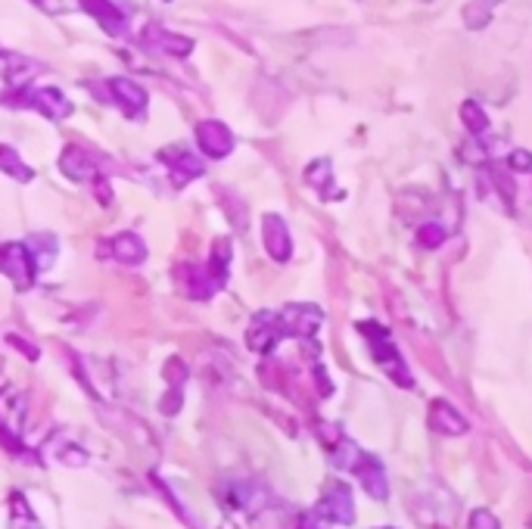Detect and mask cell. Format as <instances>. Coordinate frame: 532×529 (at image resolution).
Returning a JSON list of instances; mask_svg holds the SVG:
<instances>
[{
  "instance_id": "6da1fadb",
  "label": "cell",
  "mask_w": 532,
  "mask_h": 529,
  "mask_svg": "<svg viewBox=\"0 0 532 529\" xmlns=\"http://www.w3.org/2000/svg\"><path fill=\"white\" fill-rule=\"evenodd\" d=\"M228 262H231V240H218L209 265H184L178 268L181 287L187 290L190 299H209L215 296L224 284H228Z\"/></svg>"
},
{
  "instance_id": "7a4b0ae2",
  "label": "cell",
  "mask_w": 532,
  "mask_h": 529,
  "mask_svg": "<svg viewBox=\"0 0 532 529\" xmlns=\"http://www.w3.org/2000/svg\"><path fill=\"white\" fill-rule=\"evenodd\" d=\"M358 330H361V337L368 340V349H371V355H374L377 365L386 371V377L396 380L402 389H411V386H414V377L408 374L405 358H402V352L396 349V343H392L389 330L380 327V324H374V321L358 324Z\"/></svg>"
},
{
  "instance_id": "3957f363",
  "label": "cell",
  "mask_w": 532,
  "mask_h": 529,
  "mask_svg": "<svg viewBox=\"0 0 532 529\" xmlns=\"http://www.w3.org/2000/svg\"><path fill=\"white\" fill-rule=\"evenodd\" d=\"M0 271H4L10 281L16 284V290H28L35 284L38 274V262L28 243H7L0 249Z\"/></svg>"
},
{
  "instance_id": "277c9868",
  "label": "cell",
  "mask_w": 532,
  "mask_h": 529,
  "mask_svg": "<svg viewBox=\"0 0 532 529\" xmlns=\"http://www.w3.org/2000/svg\"><path fill=\"white\" fill-rule=\"evenodd\" d=\"M16 106H28V109H38V113L44 116V119H50V122H60V119H66V116H72V103L56 91V88H22L19 94H16Z\"/></svg>"
},
{
  "instance_id": "5b68a950",
  "label": "cell",
  "mask_w": 532,
  "mask_h": 529,
  "mask_svg": "<svg viewBox=\"0 0 532 529\" xmlns=\"http://www.w3.org/2000/svg\"><path fill=\"white\" fill-rule=\"evenodd\" d=\"M284 337H287V330H284V321H280V315L259 312L256 318H252L249 330H246V346L252 352H259V355H268Z\"/></svg>"
},
{
  "instance_id": "8992f818",
  "label": "cell",
  "mask_w": 532,
  "mask_h": 529,
  "mask_svg": "<svg viewBox=\"0 0 532 529\" xmlns=\"http://www.w3.org/2000/svg\"><path fill=\"white\" fill-rule=\"evenodd\" d=\"M327 523H340V526H349L355 523V498H352V489L346 483H333L324 498L318 501L315 508Z\"/></svg>"
},
{
  "instance_id": "52a82bcc",
  "label": "cell",
  "mask_w": 532,
  "mask_h": 529,
  "mask_svg": "<svg viewBox=\"0 0 532 529\" xmlns=\"http://www.w3.org/2000/svg\"><path fill=\"white\" fill-rule=\"evenodd\" d=\"M280 321H284L287 337H315L318 327L324 324V312L312 302H293L280 312Z\"/></svg>"
},
{
  "instance_id": "ba28073f",
  "label": "cell",
  "mask_w": 532,
  "mask_h": 529,
  "mask_svg": "<svg viewBox=\"0 0 532 529\" xmlns=\"http://www.w3.org/2000/svg\"><path fill=\"white\" fill-rule=\"evenodd\" d=\"M159 159L168 165V172H172V181H175L178 187L190 184L193 178H203V172H206L203 159L196 156V153H190V150H184V147H165V150L159 153Z\"/></svg>"
},
{
  "instance_id": "9c48e42d",
  "label": "cell",
  "mask_w": 532,
  "mask_h": 529,
  "mask_svg": "<svg viewBox=\"0 0 532 529\" xmlns=\"http://www.w3.org/2000/svg\"><path fill=\"white\" fill-rule=\"evenodd\" d=\"M352 473L358 477L361 489L368 492L371 498H377V501L389 498V480H386V470H383V464H380L374 455L361 452V455L355 458V464H352Z\"/></svg>"
},
{
  "instance_id": "30bf717a",
  "label": "cell",
  "mask_w": 532,
  "mask_h": 529,
  "mask_svg": "<svg viewBox=\"0 0 532 529\" xmlns=\"http://www.w3.org/2000/svg\"><path fill=\"white\" fill-rule=\"evenodd\" d=\"M78 4L100 22V29L106 35L122 38L128 32V16H125V10L119 4H112V0H78Z\"/></svg>"
},
{
  "instance_id": "8fae6325",
  "label": "cell",
  "mask_w": 532,
  "mask_h": 529,
  "mask_svg": "<svg viewBox=\"0 0 532 529\" xmlns=\"http://www.w3.org/2000/svg\"><path fill=\"white\" fill-rule=\"evenodd\" d=\"M196 141H200V150L212 159H224L234 150V134L228 125L221 122H200L196 125Z\"/></svg>"
},
{
  "instance_id": "7c38bea8",
  "label": "cell",
  "mask_w": 532,
  "mask_h": 529,
  "mask_svg": "<svg viewBox=\"0 0 532 529\" xmlns=\"http://www.w3.org/2000/svg\"><path fill=\"white\" fill-rule=\"evenodd\" d=\"M262 240H265V249H268V256L274 262H287L293 256V240H290V231L284 225V218L280 215H265L262 221Z\"/></svg>"
},
{
  "instance_id": "4fadbf2b",
  "label": "cell",
  "mask_w": 532,
  "mask_h": 529,
  "mask_svg": "<svg viewBox=\"0 0 532 529\" xmlns=\"http://www.w3.org/2000/svg\"><path fill=\"white\" fill-rule=\"evenodd\" d=\"M430 427L442 436H464L467 433V417L445 399H436L430 405Z\"/></svg>"
},
{
  "instance_id": "5bb4252c",
  "label": "cell",
  "mask_w": 532,
  "mask_h": 529,
  "mask_svg": "<svg viewBox=\"0 0 532 529\" xmlns=\"http://www.w3.org/2000/svg\"><path fill=\"white\" fill-rule=\"evenodd\" d=\"M109 94L125 109V116H140L147 109V91L131 78H112L109 81Z\"/></svg>"
},
{
  "instance_id": "9a60e30c",
  "label": "cell",
  "mask_w": 532,
  "mask_h": 529,
  "mask_svg": "<svg viewBox=\"0 0 532 529\" xmlns=\"http://www.w3.org/2000/svg\"><path fill=\"white\" fill-rule=\"evenodd\" d=\"M144 44L153 50V53H165V57H187L193 50V41L184 38V35H172L168 29H159V25H150L144 32Z\"/></svg>"
},
{
  "instance_id": "2e32d148",
  "label": "cell",
  "mask_w": 532,
  "mask_h": 529,
  "mask_svg": "<svg viewBox=\"0 0 532 529\" xmlns=\"http://www.w3.org/2000/svg\"><path fill=\"white\" fill-rule=\"evenodd\" d=\"M60 169L72 181H91L97 178V159L78 147H66V153L60 156Z\"/></svg>"
},
{
  "instance_id": "e0dca14e",
  "label": "cell",
  "mask_w": 532,
  "mask_h": 529,
  "mask_svg": "<svg viewBox=\"0 0 532 529\" xmlns=\"http://www.w3.org/2000/svg\"><path fill=\"white\" fill-rule=\"evenodd\" d=\"M109 256L116 262H122V265H140L147 259V246L134 231H125V234H119L116 240L109 243Z\"/></svg>"
},
{
  "instance_id": "ac0fdd59",
  "label": "cell",
  "mask_w": 532,
  "mask_h": 529,
  "mask_svg": "<svg viewBox=\"0 0 532 529\" xmlns=\"http://www.w3.org/2000/svg\"><path fill=\"white\" fill-rule=\"evenodd\" d=\"M0 172L10 175L13 181H22V184L35 178V172L19 159V153L13 147H4V144H0Z\"/></svg>"
},
{
  "instance_id": "d6986e66",
  "label": "cell",
  "mask_w": 532,
  "mask_h": 529,
  "mask_svg": "<svg viewBox=\"0 0 532 529\" xmlns=\"http://www.w3.org/2000/svg\"><path fill=\"white\" fill-rule=\"evenodd\" d=\"M461 119H464V125L470 128L473 137H486V134H489V119H486V113H483V109L476 106L473 100H467V103L461 106Z\"/></svg>"
},
{
  "instance_id": "ffe728a7",
  "label": "cell",
  "mask_w": 532,
  "mask_h": 529,
  "mask_svg": "<svg viewBox=\"0 0 532 529\" xmlns=\"http://www.w3.org/2000/svg\"><path fill=\"white\" fill-rule=\"evenodd\" d=\"M305 178H308V184H312V187H318L321 193H324V197H330V162L327 159H318V162H312V165H308V172H305Z\"/></svg>"
},
{
  "instance_id": "44dd1931",
  "label": "cell",
  "mask_w": 532,
  "mask_h": 529,
  "mask_svg": "<svg viewBox=\"0 0 532 529\" xmlns=\"http://www.w3.org/2000/svg\"><path fill=\"white\" fill-rule=\"evenodd\" d=\"M445 234H448V231L439 225V221H427L424 228H417V243L427 246V249H436V246L445 240Z\"/></svg>"
},
{
  "instance_id": "7402d4cb",
  "label": "cell",
  "mask_w": 532,
  "mask_h": 529,
  "mask_svg": "<svg viewBox=\"0 0 532 529\" xmlns=\"http://www.w3.org/2000/svg\"><path fill=\"white\" fill-rule=\"evenodd\" d=\"M467 529H501V523H498V517H495L492 511L480 508V511H473V514H470Z\"/></svg>"
},
{
  "instance_id": "603a6c76",
  "label": "cell",
  "mask_w": 532,
  "mask_h": 529,
  "mask_svg": "<svg viewBox=\"0 0 532 529\" xmlns=\"http://www.w3.org/2000/svg\"><path fill=\"white\" fill-rule=\"evenodd\" d=\"M296 529H330V523L318 511H305V514H299Z\"/></svg>"
},
{
  "instance_id": "cb8c5ba5",
  "label": "cell",
  "mask_w": 532,
  "mask_h": 529,
  "mask_svg": "<svg viewBox=\"0 0 532 529\" xmlns=\"http://www.w3.org/2000/svg\"><path fill=\"white\" fill-rule=\"evenodd\" d=\"M380 529H392V526H380Z\"/></svg>"
}]
</instances>
